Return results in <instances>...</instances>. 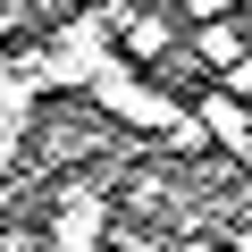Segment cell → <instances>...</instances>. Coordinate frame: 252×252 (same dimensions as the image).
I'll return each mask as SVG.
<instances>
[{
	"instance_id": "cell-4",
	"label": "cell",
	"mask_w": 252,
	"mask_h": 252,
	"mask_svg": "<svg viewBox=\"0 0 252 252\" xmlns=\"http://www.w3.org/2000/svg\"><path fill=\"white\" fill-rule=\"evenodd\" d=\"M193 59L227 76V67L244 59V26H227V17H210V26H193Z\"/></svg>"
},
{
	"instance_id": "cell-2",
	"label": "cell",
	"mask_w": 252,
	"mask_h": 252,
	"mask_svg": "<svg viewBox=\"0 0 252 252\" xmlns=\"http://www.w3.org/2000/svg\"><path fill=\"white\" fill-rule=\"evenodd\" d=\"M193 118H202V126H210V143H227V152H235V160H252V109H244V101H235V93H210V101H202V109H193Z\"/></svg>"
},
{
	"instance_id": "cell-1",
	"label": "cell",
	"mask_w": 252,
	"mask_h": 252,
	"mask_svg": "<svg viewBox=\"0 0 252 252\" xmlns=\"http://www.w3.org/2000/svg\"><path fill=\"white\" fill-rule=\"evenodd\" d=\"M101 235H109V185H59L42 252H101Z\"/></svg>"
},
{
	"instance_id": "cell-5",
	"label": "cell",
	"mask_w": 252,
	"mask_h": 252,
	"mask_svg": "<svg viewBox=\"0 0 252 252\" xmlns=\"http://www.w3.org/2000/svg\"><path fill=\"white\" fill-rule=\"evenodd\" d=\"M177 9H185V17H202V26H210V17H227V0H177Z\"/></svg>"
},
{
	"instance_id": "cell-3",
	"label": "cell",
	"mask_w": 252,
	"mask_h": 252,
	"mask_svg": "<svg viewBox=\"0 0 252 252\" xmlns=\"http://www.w3.org/2000/svg\"><path fill=\"white\" fill-rule=\"evenodd\" d=\"M118 42H126V59H160V51L177 42V26H168L160 9H126V0H118Z\"/></svg>"
}]
</instances>
